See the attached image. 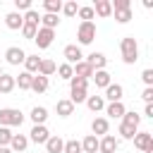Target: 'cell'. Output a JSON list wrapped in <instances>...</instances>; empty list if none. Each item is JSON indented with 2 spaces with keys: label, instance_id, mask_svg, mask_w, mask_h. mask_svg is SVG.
<instances>
[{
  "label": "cell",
  "instance_id": "10",
  "mask_svg": "<svg viewBox=\"0 0 153 153\" xmlns=\"http://www.w3.org/2000/svg\"><path fill=\"white\" fill-rule=\"evenodd\" d=\"M117 146H120V141H117L112 134H105L103 139H98V151H100V153H115Z\"/></svg>",
  "mask_w": 153,
  "mask_h": 153
},
{
  "label": "cell",
  "instance_id": "20",
  "mask_svg": "<svg viewBox=\"0 0 153 153\" xmlns=\"http://www.w3.org/2000/svg\"><path fill=\"white\" fill-rule=\"evenodd\" d=\"M91 79H93V84H96L98 88H108V86L112 84V81H110V74H108L105 69H98V72H93V76H91Z\"/></svg>",
  "mask_w": 153,
  "mask_h": 153
},
{
  "label": "cell",
  "instance_id": "38",
  "mask_svg": "<svg viewBox=\"0 0 153 153\" xmlns=\"http://www.w3.org/2000/svg\"><path fill=\"white\" fill-rule=\"evenodd\" d=\"M10 141H12V129L0 127V146H10Z\"/></svg>",
  "mask_w": 153,
  "mask_h": 153
},
{
  "label": "cell",
  "instance_id": "30",
  "mask_svg": "<svg viewBox=\"0 0 153 153\" xmlns=\"http://www.w3.org/2000/svg\"><path fill=\"white\" fill-rule=\"evenodd\" d=\"M122 122H124V124H131V127H136V129H139V124H141V115H139V112H134V110H124Z\"/></svg>",
  "mask_w": 153,
  "mask_h": 153
},
{
  "label": "cell",
  "instance_id": "5",
  "mask_svg": "<svg viewBox=\"0 0 153 153\" xmlns=\"http://www.w3.org/2000/svg\"><path fill=\"white\" fill-rule=\"evenodd\" d=\"M134 146L141 153H151L153 151V134L151 131H136L134 134Z\"/></svg>",
  "mask_w": 153,
  "mask_h": 153
},
{
  "label": "cell",
  "instance_id": "4",
  "mask_svg": "<svg viewBox=\"0 0 153 153\" xmlns=\"http://www.w3.org/2000/svg\"><path fill=\"white\" fill-rule=\"evenodd\" d=\"M93 38H96V24L93 22H81L79 29H76L79 45H88V43H93Z\"/></svg>",
  "mask_w": 153,
  "mask_h": 153
},
{
  "label": "cell",
  "instance_id": "25",
  "mask_svg": "<svg viewBox=\"0 0 153 153\" xmlns=\"http://www.w3.org/2000/svg\"><path fill=\"white\" fill-rule=\"evenodd\" d=\"M84 103L88 105V110H91V112H100V110L105 108L103 96H86V100H84Z\"/></svg>",
  "mask_w": 153,
  "mask_h": 153
},
{
  "label": "cell",
  "instance_id": "12",
  "mask_svg": "<svg viewBox=\"0 0 153 153\" xmlns=\"http://www.w3.org/2000/svg\"><path fill=\"white\" fill-rule=\"evenodd\" d=\"M72 69H74V76H79V79H86V81H88V79L93 76V72H96V69H93V67H91V65H88L86 60L76 62V65H74Z\"/></svg>",
  "mask_w": 153,
  "mask_h": 153
},
{
  "label": "cell",
  "instance_id": "2",
  "mask_svg": "<svg viewBox=\"0 0 153 153\" xmlns=\"http://www.w3.org/2000/svg\"><path fill=\"white\" fill-rule=\"evenodd\" d=\"M88 81L86 79H79V76H72L69 79V100L76 105V103H84L86 96H88Z\"/></svg>",
  "mask_w": 153,
  "mask_h": 153
},
{
  "label": "cell",
  "instance_id": "46",
  "mask_svg": "<svg viewBox=\"0 0 153 153\" xmlns=\"http://www.w3.org/2000/svg\"><path fill=\"white\" fill-rule=\"evenodd\" d=\"M143 115L153 120V103H146V108H143Z\"/></svg>",
  "mask_w": 153,
  "mask_h": 153
},
{
  "label": "cell",
  "instance_id": "22",
  "mask_svg": "<svg viewBox=\"0 0 153 153\" xmlns=\"http://www.w3.org/2000/svg\"><path fill=\"white\" fill-rule=\"evenodd\" d=\"M55 69H57V65H55L53 60H48V57H45V60H41V65H38V72H36V74H41V76H45V79H48L50 74H55Z\"/></svg>",
  "mask_w": 153,
  "mask_h": 153
},
{
  "label": "cell",
  "instance_id": "37",
  "mask_svg": "<svg viewBox=\"0 0 153 153\" xmlns=\"http://www.w3.org/2000/svg\"><path fill=\"white\" fill-rule=\"evenodd\" d=\"M62 12H65V17H74V14L79 12V5H76L74 0H69V2H62Z\"/></svg>",
  "mask_w": 153,
  "mask_h": 153
},
{
  "label": "cell",
  "instance_id": "42",
  "mask_svg": "<svg viewBox=\"0 0 153 153\" xmlns=\"http://www.w3.org/2000/svg\"><path fill=\"white\" fill-rule=\"evenodd\" d=\"M24 22H31V24H36V26H38V22H41V14H38V12L31 7V10L24 14Z\"/></svg>",
  "mask_w": 153,
  "mask_h": 153
},
{
  "label": "cell",
  "instance_id": "35",
  "mask_svg": "<svg viewBox=\"0 0 153 153\" xmlns=\"http://www.w3.org/2000/svg\"><path fill=\"white\" fill-rule=\"evenodd\" d=\"M120 136L122 139H134V134H136V127H131V124H124V122H120Z\"/></svg>",
  "mask_w": 153,
  "mask_h": 153
},
{
  "label": "cell",
  "instance_id": "45",
  "mask_svg": "<svg viewBox=\"0 0 153 153\" xmlns=\"http://www.w3.org/2000/svg\"><path fill=\"white\" fill-rule=\"evenodd\" d=\"M141 98H143V103H153V86H146L143 93H141Z\"/></svg>",
  "mask_w": 153,
  "mask_h": 153
},
{
  "label": "cell",
  "instance_id": "44",
  "mask_svg": "<svg viewBox=\"0 0 153 153\" xmlns=\"http://www.w3.org/2000/svg\"><path fill=\"white\" fill-rule=\"evenodd\" d=\"M141 79H143L146 86H153V69H143L141 72Z\"/></svg>",
  "mask_w": 153,
  "mask_h": 153
},
{
  "label": "cell",
  "instance_id": "7",
  "mask_svg": "<svg viewBox=\"0 0 153 153\" xmlns=\"http://www.w3.org/2000/svg\"><path fill=\"white\" fill-rule=\"evenodd\" d=\"M62 55H65V62H67V65H72V67H74L76 62H81V60H84L81 48H79V45H74V43H72V45H65Z\"/></svg>",
  "mask_w": 153,
  "mask_h": 153
},
{
  "label": "cell",
  "instance_id": "34",
  "mask_svg": "<svg viewBox=\"0 0 153 153\" xmlns=\"http://www.w3.org/2000/svg\"><path fill=\"white\" fill-rule=\"evenodd\" d=\"M36 31H38L36 24H31V22H24V24H22V36H24V38H31V41H33Z\"/></svg>",
  "mask_w": 153,
  "mask_h": 153
},
{
  "label": "cell",
  "instance_id": "32",
  "mask_svg": "<svg viewBox=\"0 0 153 153\" xmlns=\"http://www.w3.org/2000/svg\"><path fill=\"white\" fill-rule=\"evenodd\" d=\"M41 24H43V29L55 31L57 24H60V19H57V14H43V17H41Z\"/></svg>",
  "mask_w": 153,
  "mask_h": 153
},
{
  "label": "cell",
  "instance_id": "9",
  "mask_svg": "<svg viewBox=\"0 0 153 153\" xmlns=\"http://www.w3.org/2000/svg\"><path fill=\"white\" fill-rule=\"evenodd\" d=\"M5 60H7V65H22L24 60H26V53L22 50V48H17V45H12V48H7L5 50Z\"/></svg>",
  "mask_w": 153,
  "mask_h": 153
},
{
  "label": "cell",
  "instance_id": "33",
  "mask_svg": "<svg viewBox=\"0 0 153 153\" xmlns=\"http://www.w3.org/2000/svg\"><path fill=\"white\" fill-rule=\"evenodd\" d=\"M55 72H57V74H60V79H65V81H69V79L74 76V69H72V65H67V62H62Z\"/></svg>",
  "mask_w": 153,
  "mask_h": 153
},
{
  "label": "cell",
  "instance_id": "8",
  "mask_svg": "<svg viewBox=\"0 0 153 153\" xmlns=\"http://www.w3.org/2000/svg\"><path fill=\"white\" fill-rule=\"evenodd\" d=\"M48 139H50V131H48L45 124H33V127H31V131H29V141H33V143H45Z\"/></svg>",
  "mask_w": 153,
  "mask_h": 153
},
{
  "label": "cell",
  "instance_id": "36",
  "mask_svg": "<svg viewBox=\"0 0 153 153\" xmlns=\"http://www.w3.org/2000/svg\"><path fill=\"white\" fill-rule=\"evenodd\" d=\"M62 153H81V141H76V139H69V141H65V148H62Z\"/></svg>",
  "mask_w": 153,
  "mask_h": 153
},
{
  "label": "cell",
  "instance_id": "18",
  "mask_svg": "<svg viewBox=\"0 0 153 153\" xmlns=\"http://www.w3.org/2000/svg\"><path fill=\"white\" fill-rule=\"evenodd\" d=\"M86 62L98 72V69H105V65H108V57L103 55V53H91L88 57H86Z\"/></svg>",
  "mask_w": 153,
  "mask_h": 153
},
{
  "label": "cell",
  "instance_id": "26",
  "mask_svg": "<svg viewBox=\"0 0 153 153\" xmlns=\"http://www.w3.org/2000/svg\"><path fill=\"white\" fill-rule=\"evenodd\" d=\"M96 151H98V136H93V134L84 136V141H81V153H96Z\"/></svg>",
  "mask_w": 153,
  "mask_h": 153
},
{
  "label": "cell",
  "instance_id": "28",
  "mask_svg": "<svg viewBox=\"0 0 153 153\" xmlns=\"http://www.w3.org/2000/svg\"><path fill=\"white\" fill-rule=\"evenodd\" d=\"M31 120H33V124H45V120H48V110H45L43 105H36V108L31 110Z\"/></svg>",
  "mask_w": 153,
  "mask_h": 153
},
{
  "label": "cell",
  "instance_id": "48",
  "mask_svg": "<svg viewBox=\"0 0 153 153\" xmlns=\"http://www.w3.org/2000/svg\"><path fill=\"white\" fill-rule=\"evenodd\" d=\"M0 74H2V65H0Z\"/></svg>",
  "mask_w": 153,
  "mask_h": 153
},
{
  "label": "cell",
  "instance_id": "11",
  "mask_svg": "<svg viewBox=\"0 0 153 153\" xmlns=\"http://www.w3.org/2000/svg\"><path fill=\"white\" fill-rule=\"evenodd\" d=\"M122 96H124V88H122L120 84H110V86L105 88L103 100H108V103H120V100H122Z\"/></svg>",
  "mask_w": 153,
  "mask_h": 153
},
{
  "label": "cell",
  "instance_id": "29",
  "mask_svg": "<svg viewBox=\"0 0 153 153\" xmlns=\"http://www.w3.org/2000/svg\"><path fill=\"white\" fill-rule=\"evenodd\" d=\"M38 65H41V57L38 55H26V60H24V72H29V74H36L38 72Z\"/></svg>",
  "mask_w": 153,
  "mask_h": 153
},
{
  "label": "cell",
  "instance_id": "16",
  "mask_svg": "<svg viewBox=\"0 0 153 153\" xmlns=\"http://www.w3.org/2000/svg\"><path fill=\"white\" fill-rule=\"evenodd\" d=\"M55 110H57L60 117H69V115L74 112V103H72L69 98H60V100L55 103Z\"/></svg>",
  "mask_w": 153,
  "mask_h": 153
},
{
  "label": "cell",
  "instance_id": "39",
  "mask_svg": "<svg viewBox=\"0 0 153 153\" xmlns=\"http://www.w3.org/2000/svg\"><path fill=\"white\" fill-rule=\"evenodd\" d=\"M76 14H79V19H81V22H91V19L96 17V14H93V7H79V12H76Z\"/></svg>",
  "mask_w": 153,
  "mask_h": 153
},
{
  "label": "cell",
  "instance_id": "43",
  "mask_svg": "<svg viewBox=\"0 0 153 153\" xmlns=\"http://www.w3.org/2000/svg\"><path fill=\"white\" fill-rule=\"evenodd\" d=\"M14 7H17V12L22 14V10L24 12H29L31 10V0H14Z\"/></svg>",
  "mask_w": 153,
  "mask_h": 153
},
{
  "label": "cell",
  "instance_id": "41",
  "mask_svg": "<svg viewBox=\"0 0 153 153\" xmlns=\"http://www.w3.org/2000/svg\"><path fill=\"white\" fill-rule=\"evenodd\" d=\"M110 5H112V12H117V10H131V2L129 0H112Z\"/></svg>",
  "mask_w": 153,
  "mask_h": 153
},
{
  "label": "cell",
  "instance_id": "21",
  "mask_svg": "<svg viewBox=\"0 0 153 153\" xmlns=\"http://www.w3.org/2000/svg\"><path fill=\"white\" fill-rule=\"evenodd\" d=\"M5 24H7V29L17 31V29H22V24H24V17H22L19 12H10V14L5 17Z\"/></svg>",
  "mask_w": 153,
  "mask_h": 153
},
{
  "label": "cell",
  "instance_id": "24",
  "mask_svg": "<svg viewBox=\"0 0 153 153\" xmlns=\"http://www.w3.org/2000/svg\"><path fill=\"white\" fill-rule=\"evenodd\" d=\"M48 79L45 76H41V74H33V81H31V91L33 93H45L48 91Z\"/></svg>",
  "mask_w": 153,
  "mask_h": 153
},
{
  "label": "cell",
  "instance_id": "19",
  "mask_svg": "<svg viewBox=\"0 0 153 153\" xmlns=\"http://www.w3.org/2000/svg\"><path fill=\"white\" fill-rule=\"evenodd\" d=\"M124 110H127V108L122 105V100H120V103H108V105H105V115L112 117V120H122Z\"/></svg>",
  "mask_w": 153,
  "mask_h": 153
},
{
  "label": "cell",
  "instance_id": "17",
  "mask_svg": "<svg viewBox=\"0 0 153 153\" xmlns=\"http://www.w3.org/2000/svg\"><path fill=\"white\" fill-rule=\"evenodd\" d=\"M17 86H14V76L12 74H7V72H2L0 74V96H5V93H12Z\"/></svg>",
  "mask_w": 153,
  "mask_h": 153
},
{
  "label": "cell",
  "instance_id": "3",
  "mask_svg": "<svg viewBox=\"0 0 153 153\" xmlns=\"http://www.w3.org/2000/svg\"><path fill=\"white\" fill-rule=\"evenodd\" d=\"M24 115L14 108H2L0 110V127H22Z\"/></svg>",
  "mask_w": 153,
  "mask_h": 153
},
{
  "label": "cell",
  "instance_id": "27",
  "mask_svg": "<svg viewBox=\"0 0 153 153\" xmlns=\"http://www.w3.org/2000/svg\"><path fill=\"white\" fill-rule=\"evenodd\" d=\"M43 146H45V151H48V153H62V148H65V141H62L60 136H50V139H48Z\"/></svg>",
  "mask_w": 153,
  "mask_h": 153
},
{
  "label": "cell",
  "instance_id": "47",
  "mask_svg": "<svg viewBox=\"0 0 153 153\" xmlns=\"http://www.w3.org/2000/svg\"><path fill=\"white\" fill-rule=\"evenodd\" d=\"M0 153H12V151H10V146H0Z\"/></svg>",
  "mask_w": 153,
  "mask_h": 153
},
{
  "label": "cell",
  "instance_id": "13",
  "mask_svg": "<svg viewBox=\"0 0 153 153\" xmlns=\"http://www.w3.org/2000/svg\"><path fill=\"white\" fill-rule=\"evenodd\" d=\"M26 146H29V136L26 134H12V141H10V151L12 153H22V151H26Z\"/></svg>",
  "mask_w": 153,
  "mask_h": 153
},
{
  "label": "cell",
  "instance_id": "14",
  "mask_svg": "<svg viewBox=\"0 0 153 153\" xmlns=\"http://www.w3.org/2000/svg\"><path fill=\"white\" fill-rule=\"evenodd\" d=\"M108 129H110V122H108L105 117H96V120L91 122V131H93V136H105Z\"/></svg>",
  "mask_w": 153,
  "mask_h": 153
},
{
  "label": "cell",
  "instance_id": "23",
  "mask_svg": "<svg viewBox=\"0 0 153 153\" xmlns=\"http://www.w3.org/2000/svg\"><path fill=\"white\" fill-rule=\"evenodd\" d=\"M31 81H33V74L29 72H22L19 76H14V86H19L22 91H31Z\"/></svg>",
  "mask_w": 153,
  "mask_h": 153
},
{
  "label": "cell",
  "instance_id": "6",
  "mask_svg": "<svg viewBox=\"0 0 153 153\" xmlns=\"http://www.w3.org/2000/svg\"><path fill=\"white\" fill-rule=\"evenodd\" d=\"M33 41H36V45H38L41 50H45V48H50V45H53V41H55V31H50V29H43V26H38V31H36Z\"/></svg>",
  "mask_w": 153,
  "mask_h": 153
},
{
  "label": "cell",
  "instance_id": "1",
  "mask_svg": "<svg viewBox=\"0 0 153 153\" xmlns=\"http://www.w3.org/2000/svg\"><path fill=\"white\" fill-rule=\"evenodd\" d=\"M120 50H122L124 65H134V62L139 60V43H136L134 36H124V38L120 41Z\"/></svg>",
  "mask_w": 153,
  "mask_h": 153
},
{
  "label": "cell",
  "instance_id": "40",
  "mask_svg": "<svg viewBox=\"0 0 153 153\" xmlns=\"http://www.w3.org/2000/svg\"><path fill=\"white\" fill-rule=\"evenodd\" d=\"M115 19H117L120 24H127V22L131 19V10H117V12H115Z\"/></svg>",
  "mask_w": 153,
  "mask_h": 153
},
{
  "label": "cell",
  "instance_id": "15",
  "mask_svg": "<svg viewBox=\"0 0 153 153\" xmlns=\"http://www.w3.org/2000/svg\"><path fill=\"white\" fill-rule=\"evenodd\" d=\"M93 14L108 19V17L112 14V5H110V0H96V5H93Z\"/></svg>",
  "mask_w": 153,
  "mask_h": 153
},
{
  "label": "cell",
  "instance_id": "31",
  "mask_svg": "<svg viewBox=\"0 0 153 153\" xmlns=\"http://www.w3.org/2000/svg\"><path fill=\"white\" fill-rule=\"evenodd\" d=\"M43 10H45V14H60L62 12V0H45Z\"/></svg>",
  "mask_w": 153,
  "mask_h": 153
}]
</instances>
